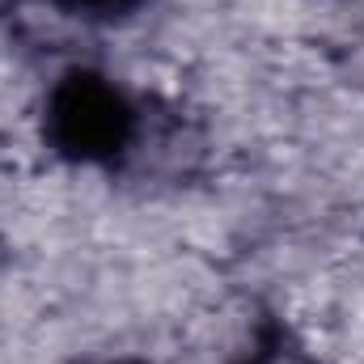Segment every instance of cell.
Returning <instances> with one entry per match:
<instances>
[{"instance_id":"1","label":"cell","mask_w":364,"mask_h":364,"mask_svg":"<svg viewBox=\"0 0 364 364\" xmlns=\"http://www.w3.org/2000/svg\"><path fill=\"white\" fill-rule=\"evenodd\" d=\"M47 136L73 161H110L132 140V106L97 73H68L47 102Z\"/></svg>"},{"instance_id":"2","label":"cell","mask_w":364,"mask_h":364,"mask_svg":"<svg viewBox=\"0 0 364 364\" xmlns=\"http://www.w3.org/2000/svg\"><path fill=\"white\" fill-rule=\"evenodd\" d=\"M68 13H77V17H93V21H110V17H123V13H132L140 0H60Z\"/></svg>"}]
</instances>
